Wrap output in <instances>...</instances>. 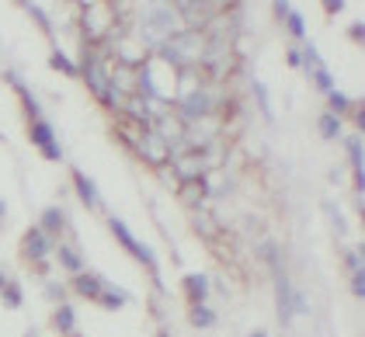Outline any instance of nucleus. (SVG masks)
<instances>
[{
	"mask_svg": "<svg viewBox=\"0 0 365 337\" xmlns=\"http://www.w3.org/2000/svg\"><path fill=\"white\" fill-rule=\"evenodd\" d=\"M81 73H84V81L87 87L108 105V108H118L122 112V105H125V98H118L112 90V70H108V63L98 56L94 49H87L84 53V66H81Z\"/></svg>",
	"mask_w": 365,
	"mask_h": 337,
	"instance_id": "nucleus-1",
	"label": "nucleus"
},
{
	"mask_svg": "<svg viewBox=\"0 0 365 337\" xmlns=\"http://www.w3.org/2000/svg\"><path fill=\"white\" fill-rule=\"evenodd\" d=\"M108 226H112L115 240H118V244H122V247H125V251L133 254V257H136V261H140V264H150V268H157V254L150 251V247H146V244H143L140 237H136V233H133V229H129V223H122V219H118V216H112V219H108Z\"/></svg>",
	"mask_w": 365,
	"mask_h": 337,
	"instance_id": "nucleus-2",
	"label": "nucleus"
},
{
	"mask_svg": "<svg viewBox=\"0 0 365 337\" xmlns=\"http://www.w3.org/2000/svg\"><path fill=\"white\" fill-rule=\"evenodd\" d=\"M178 112H181V118L192 125V122H202L205 115L212 112V90L209 87H195L192 94H185L181 101H178Z\"/></svg>",
	"mask_w": 365,
	"mask_h": 337,
	"instance_id": "nucleus-3",
	"label": "nucleus"
},
{
	"mask_svg": "<svg viewBox=\"0 0 365 337\" xmlns=\"http://www.w3.org/2000/svg\"><path fill=\"white\" fill-rule=\"evenodd\" d=\"M174 170H178L181 185H185V181H202V177L209 174L205 150H185V153H178V157H174Z\"/></svg>",
	"mask_w": 365,
	"mask_h": 337,
	"instance_id": "nucleus-4",
	"label": "nucleus"
},
{
	"mask_svg": "<svg viewBox=\"0 0 365 337\" xmlns=\"http://www.w3.org/2000/svg\"><path fill=\"white\" fill-rule=\"evenodd\" d=\"M56 251V244H53V237H46L38 226H31L29 233H25V240H21V254L29 257L31 264H46V257Z\"/></svg>",
	"mask_w": 365,
	"mask_h": 337,
	"instance_id": "nucleus-5",
	"label": "nucleus"
},
{
	"mask_svg": "<svg viewBox=\"0 0 365 337\" xmlns=\"http://www.w3.org/2000/svg\"><path fill=\"white\" fill-rule=\"evenodd\" d=\"M133 142H136V150H140L150 164H168V160H170L168 142L160 140L153 129H143V133H136V140H133Z\"/></svg>",
	"mask_w": 365,
	"mask_h": 337,
	"instance_id": "nucleus-6",
	"label": "nucleus"
},
{
	"mask_svg": "<svg viewBox=\"0 0 365 337\" xmlns=\"http://www.w3.org/2000/svg\"><path fill=\"white\" fill-rule=\"evenodd\" d=\"M31 142L42 150V157L46 160H63V146H59L56 133H53V125L42 118V122H31Z\"/></svg>",
	"mask_w": 365,
	"mask_h": 337,
	"instance_id": "nucleus-7",
	"label": "nucleus"
},
{
	"mask_svg": "<svg viewBox=\"0 0 365 337\" xmlns=\"http://www.w3.org/2000/svg\"><path fill=\"white\" fill-rule=\"evenodd\" d=\"M7 81H11V84L18 87V98H21V105H25V112H29L31 122H42L46 115H42V105L35 101V90H31V87L25 84V81H21V77H18L14 70H7Z\"/></svg>",
	"mask_w": 365,
	"mask_h": 337,
	"instance_id": "nucleus-8",
	"label": "nucleus"
},
{
	"mask_svg": "<svg viewBox=\"0 0 365 337\" xmlns=\"http://www.w3.org/2000/svg\"><path fill=\"white\" fill-rule=\"evenodd\" d=\"M105 275H98V271H81L77 279H73V292L77 296H84V299H94L98 303V296H101V289H105Z\"/></svg>",
	"mask_w": 365,
	"mask_h": 337,
	"instance_id": "nucleus-9",
	"label": "nucleus"
},
{
	"mask_svg": "<svg viewBox=\"0 0 365 337\" xmlns=\"http://www.w3.org/2000/svg\"><path fill=\"white\" fill-rule=\"evenodd\" d=\"M53 254H56V264L63 268V271H66V275H73V279H77L81 271H87V268H84V257H81V251H77L73 244H59Z\"/></svg>",
	"mask_w": 365,
	"mask_h": 337,
	"instance_id": "nucleus-10",
	"label": "nucleus"
},
{
	"mask_svg": "<svg viewBox=\"0 0 365 337\" xmlns=\"http://www.w3.org/2000/svg\"><path fill=\"white\" fill-rule=\"evenodd\" d=\"M73 185H77V195H81V202H84L87 209H101L105 202H101V192H98V185L87 177L84 170H73Z\"/></svg>",
	"mask_w": 365,
	"mask_h": 337,
	"instance_id": "nucleus-11",
	"label": "nucleus"
},
{
	"mask_svg": "<svg viewBox=\"0 0 365 337\" xmlns=\"http://www.w3.org/2000/svg\"><path fill=\"white\" fill-rule=\"evenodd\" d=\"M38 229H42L46 237H59V233L66 229V216H63V209H59V205L42 209V212H38Z\"/></svg>",
	"mask_w": 365,
	"mask_h": 337,
	"instance_id": "nucleus-12",
	"label": "nucleus"
},
{
	"mask_svg": "<svg viewBox=\"0 0 365 337\" xmlns=\"http://www.w3.org/2000/svg\"><path fill=\"white\" fill-rule=\"evenodd\" d=\"M209 279L202 275V271H192V275H185V296L192 299V306H198V303H205L209 299Z\"/></svg>",
	"mask_w": 365,
	"mask_h": 337,
	"instance_id": "nucleus-13",
	"label": "nucleus"
},
{
	"mask_svg": "<svg viewBox=\"0 0 365 337\" xmlns=\"http://www.w3.org/2000/svg\"><path fill=\"white\" fill-rule=\"evenodd\" d=\"M53 323H56L59 334L73 337V334H77V309L70 306V303H59L56 313H53Z\"/></svg>",
	"mask_w": 365,
	"mask_h": 337,
	"instance_id": "nucleus-14",
	"label": "nucleus"
},
{
	"mask_svg": "<svg viewBox=\"0 0 365 337\" xmlns=\"http://www.w3.org/2000/svg\"><path fill=\"white\" fill-rule=\"evenodd\" d=\"M98 303H101L105 309H122L125 303H129V292H125L122 285H112V281H105V289H101Z\"/></svg>",
	"mask_w": 365,
	"mask_h": 337,
	"instance_id": "nucleus-15",
	"label": "nucleus"
},
{
	"mask_svg": "<svg viewBox=\"0 0 365 337\" xmlns=\"http://www.w3.org/2000/svg\"><path fill=\"white\" fill-rule=\"evenodd\" d=\"M192 323H195L198 331H212L220 323V316H216V309L209 306V303H198V306H192Z\"/></svg>",
	"mask_w": 365,
	"mask_h": 337,
	"instance_id": "nucleus-16",
	"label": "nucleus"
},
{
	"mask_svg": "<svg viewBox=\"0 0 365 337\" xmlns=\"http://www.w3.org/2000/svg\"><path fill=\"white\" fill-rule=\"evenodd\" d=\"M178 192H181V198H185L188 205H202L205 195H209V185H205V177H202V181H185Z\"/></svg>",
	"mask_w": 365,
	"mask_h": 337,
	"instance_id": "nucleus-17",
	"label": "nucleus"
},
{
	"mask_svg": "<svg viewBox=\"0 0 365 337\" xmlns=\"http://www.w3.org/2000/svg\"><path fill=\"white\" fill-rule=\"evenodd\" d=\"M49 66H53L56 73H66V77H81V66H77L73 59L66 56L63 49H53V56H49Z\"/></svg>",
	"mask_w": 365,
	"mask_h": 337,
	"instance_id": "nucleus-18",
	"label": "nucleus"
},
{
	"mask_svg": "<svg viewBox=\"0 0 365 337\" xmlns=\"http://www.w3.org/2000/svg\"><path fill=\"white\" fill-rule=\"evenodd\" d=\"M348 157H351L355 181H359V188H362V140H359V136H351V140H348Z\"/></svg>",
	"mask_w": 365,
	"mask_h": 337,
	"instance_id": "nucleus-19",
	"label": "nucleus"
},
{
	"mask_svg": "<svg viewBox=\"0 0 365 337\" xmlns=\"http://www.w3.org/2000/svg\"><path fill=\"white\" fill-rule=\"evenodd\" d=\"M0 299H4V306L18 309L21 303H25V296H21V285H18V281H11V279H7V285L0 289Z\"/></svg>",
	"mask_w": 365,
	"mask_h": 337,
	"instance_id": "nucleus-20",
	"label": "nucleus"
},
{
	"mask_svg": "<svg viewBox=\"0 0 365 337\" xmlns=\"http://www.w3.org/2000/svg\"><path fill=\"white\" fill-rule=\"evenodd\" d=\"M317 125H320V136H324V140H334L337 133H341V118L331 115V112L320 115V118H317Z\"/></svg>",
	"mask_w": 365,
	"mask_h": 337,
	"instance_id": "nucleus-21",
	"label": "nucleus"
},
{
	"mask_svg": "<svg viewBox=\"0 0 365 337\" xmlns=\"http://www.w3.org/2000/svg\"><path fill=\"white\" fill-rule=\"evenodd\" d=\"M254 98H257V105H261L264 118L272 122V118H275V108H272V94H268V87L261 84V81H254Z\"/></svg>",
	"mask_w": 365,
	"mask_h": 337,
	"instance_id": "nucleus-22",
	"label": "nucleus"
},
{
	"mask_svg": "<svg viewBox=\"0 0 365 337\" xmlns=\"http://www.w3.org/2000/svg\"><path fill=\"white\" fill-rule=\"evenodd\" d=\"M285 25H289V31H292V38H307V25H303V14H299V11H292V7H289Z\"/></svg>",
	"mask_w": 365,
	"mask_h": 337,
	"instance_id": "nucleus-23",
	"label": "nucleus"
},
{
	"mask_svg": "<svg viewBox=\"0 0 365 337\" xmlns=\"http://www.w3.org/2000/svg\"><path fill=\"white\" fill-rule=\"evenodd\" d=\"M327 98H331V115H344L348 108H351V98H348V94H341V90L327 94Z\"/></svg>",
	"mask_w": 365,
	"mask_h": 337,
	"instance_id": "nucleus-24",
	"label": "nucleus"
},
{
	"mask_svg": "<svg viewBox=\"0 0 365 337\" xmlns=\"http://www.w3.org/2000/svg\"><path fill=\"white\" fill-rule=\"evenodd\" d=\"M313 81H317V87H320V94H334V81H331V73H327V70H317V73H313Z\"/></svg>",
	"mask_w": 365,
	"mask_h": 337,
	"instance_id": "nucleus-25",
	"label": "nucleus"
},
{
	"mask_svg": "<svg viewBox=\"0 0 365 337\" xmlns=\"http://www.w3.org/2000/svg\"><path fill=\"white\" fill-rule=\"evenodd\" d=\"M25 11H29L31 18H35V21H38V25H42V28H46V31L53 28V25H49V14H46L42 7H35V4H25Z\"/></svg>",
	"mask_w": 365,
	"mask_h": 337,
	"instance_id": "nucleus-26",
	"label": "nucleus"
},
{
	"mask_svg": "<svg viewBox=\"0 0 365 337\" xmlns=\"http://www.w3.org/2000/svg\"><path fill=\"white\" fill-rule=\"evenodd\" d=\"M84 18H87V25H94V14H91V4H84ZM101 35L98 38H105V35H112V21H101Z\"/></svg>",
	"mask_w": 365,
	"mask_h": 337,
	"instance_id": "nucleus-27",
	"label": "nucleus"
},
{
	"mask_svg": "<svg viewBox=\"0 0 365 337\" xmlns=\"http://www.w3.org/2000/svg\"><path fill=\"white\" fill-rule=\"evenodd\" d=\"M46 296H49V299H56V303H63V296H66V289H63L59 281H46Z\"/></svg>",
	"mask_w": 365,
	"mask_h": 337,
	"instance_id": "nucleus-28",
	"label": "nucleus"
},
{
	"mask_svg": "<svg viewBox=\"0 0 365 337\" xmlns=\"http://www.w3.org/2000/svg\"><path fill=\"white\" fill-rule=\"evenodd\" d=\"M365 292V279H362V268L351 271V296H362Z\"/></svg>",
	"mask_w": 365,
	"mask_h": 337,
	"instance_id": "nucleus-29",
	"label": "nucleus"
},
{
	"mask_svg": "<svg viewBox=\"0 0 365 337\" xmlns=\"http://www.w3.org/2000/svg\"><path fill=\"white\" fill-rule=\"evenodd\" d=\"M327 216H331V219L337 223V229H341V233L348 229V223H344V219H341V212H337V205H327Z\"/></svg>",
	"mask_w": 365,
	"mask_h": 337,
	"instance_id": "nucleus-30",
	"label": "nucleus"
},
{
	"mask_svg": "<svg viewBox=\"0 0 365 337\" xmlns=\"http://www.w3.org/2000/svg\"><path fill=\"white\" fill-rule=\"evenodd\" d=\"M289 66H303V53H299V49L289 53Z\"/></svg>",
	"mask_w": 365,
	"mask_h": 337,
	"instance_id": "nucleus-31",
	"label": "nucleus"
},
{
	"mask_svg": "<svg viewBox=\"0 0 365 337\" xmlns=\"http://www.w3.org/2000/svg\"><path fill=\"white\" fill-rule=\"evenodd\" d=\"M351 38H355V42L362 38V21H355V25H351Z\"/></svg>",
	"mask_w": 365,
	"mask_h": 337,
	"instance_id": "nucleus-32",
	"label": "nucleus"
},
{
	"mask_svg": "<svg viewBox=\"0 0 365 337\" xmlns=\"http://www.w3.org/2000/svg\"><path fill=\"white\" fill-rule=\"evenodd\" d=\"M4 212H7V205H4V198H0V219H4Z\"/></svg>",
	"mask_w": 365,
	"mask_h": 337,
	"instance_id": "nucleus-33",
	"label": "nucleus"
},
{
	"mask_svg": "<svg viewBox=\"0 0 365 337\" xmlns=\"http://www.w3.org/2000/svg\"><path fill=\"white\" fill-rule=\"evenodd\" d=\"M4 285H7V275H4V271H0V289H4Z\"/></svg>",
	"mask_w": 365,
	"mask_h": 337,
	"instance_id": "nucleus-34",
	"label": "nucleus"
},
{
	"mask_svg": "<svg viewBox=\"0 0 365 337\" xmlns=\"http://www.w3.org/2000/svg\"><path fill=\"white\" fill-rule=\"evenodd\" d=\"M251 337H268V334H264V331H254V334Z\"/></svg>",
	"mask_w": 365,
	"mask_h": 337,
	"instance_id": "nucleus-35",
	"label": "nucleus"
},
{
	"mask_svg": "<svg viewBox=\"0 0 365 337\" xmlns=\"http://www.w3.org/2000/svg\"><path fill=\"white\" fill-rule=\"evenodd\" d=\"M157 337H170V334H168V331H160V334H157Z\"/></svg>",
	"mask_w": 365,
	"mask_h": 337,
	"instance_id": "nucleus-36",
	"label": "nucleus"
},
{
	"mask_svg": "<svg viewBox=\"0 0 365 337\" xmlns=\"http://www.w3.org/2000/svg\"><path fill=\"white\" fill-rule=\"evenodd\" d=\"M73 337H81V334H73Z\"/></svg>",
	"mask_w": 365,
	"mask_h": 337,
	"instance_id": "nucleus-37",
	"label": "nucleus"
}]
</instances>
